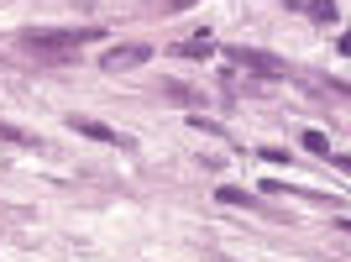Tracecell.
<instances>
[{
    "label": "cell",
    "instance_id": "1",
    "mask_svg": "<svg viewBox=\"0 0 351 262\" xmlns=\"http://www.w3.org/2000/svg\"><path fill=\"white\" fill-rule=\"evenodd\" d=\"M100 37H105L100 27H73V32L32 27V32H21V37H16V47H21V53H32V58H53V63H63V58H73L84 43H100Z\"/></svg>",
    "mask_w": 351,
    "mask_h": 262
},
{
    "label": "cell",
    "instance_id": "2",
    "mask_svg": "<svg viewBox=\"0 0 351 262\" xmlns=\"http://www.w3.org/2000/svg\"><path fill=\"white\" fill-rule=\"evenodd\" d=\"M226 58H231L236 69L267 73V79H278V73H283V58H273V53H257V47H226Z\"/></svg>",
    "mask_w": 351,
    "mask_h": 262
},
{
    "label": "cell",
    "instance_id": "3",
    "mask_svg": "<svg viewBox=\"0 0 351 262\" xmlns=\"http://www.w3.org/2000/svg\"><path fill=\"white\" fill-rule=\"evenodd\" d=\"M147 58H152V47H147V43H126V47H110V53L100 58V69L105 73H121V69H142Z\"/></svg>",
    "mask_w": 351,
    "mask_h": 262
},
{
    "label": "cell",
    "instance_id": "4",
    "mask_svg": "<svg viewBox=\"0 0 351 262\" xmlns=\"http://www.w3.org/2000/svg\"><path fill=\"white\" fill-rule=\"evenodd\" d=\"M69 126L73 131H84V136H95V142H110V147H126V136H121V131L116 126H105V121H89V116H69Z\"/></svg>",
    "mask_w": 351,
    "mask_h": 262
},
{
    "label": "cell",
    "instance_id": "5",
    "mask_svg": "<svg viewBox=\"0 0 351 262\" xmlns=\"http://www.w3.org/2000/svg\"><path fill=\"white\" fill-rule=\"evenodd\" d=\"M293 11H309L315 21H341V0H289Z\"/></svg>",
    "mask_w": 351,
    "mask_h": 262
},
{
    "label": "cell",
    "instance_id": "6",
    "mask_svg": "<svg viewBox=\"0 0 351 262\" xmlns=\"http://www.w3.org/2000/svg\"><path fill=\"white\" fill-rule=\"evenodd\" d=\"M215 200H220V204H236V210H257V200H252L247 189H236V184H220Z\"/></svg>",
    "mask_w": 351,
    "mask_h": 262
},
{
    "label": "cell",
    "instance_id": "7",
    "mask_svg": "<svg viewBox=\"0 0 351 262\" xmlns=\"http://www.w3.org/2000/svg\"><path fill=\"white\" fill-rule=\"evenodd\" d=\"M162 100H173V105H199V89H189V84H162Z\"/></svg>",
    "mask_w": 351,
    "mask_h": 262
},
{
    "label": "cell",
    "instance_id": "8",
    "mask_svg": "<svg viewBox=\"0 0 351 262\" xmlns=\"http://www.w3.org/2000/svg\"><path fill=\"white\" fill-rule=\"evenodd\" d=\"M173 53H184V58H210L215 47H210V37H189V43H178Z\"/></svg>",
    "mask_w": 351,
    "mask_h": 262
},
{
    "label": "cell",
    "instance_id": "9",
    "mask_svg": "<svg viewBox=\"0 0 351 262\" xmlns=\"http://www.w3.org/2000/svg\"><path fill=\"white\" fill-rule=\"evenodd\" d=\"M0 142H21V147H32L37 136H32V131H21V126H11V121H0Z\"/></svg>",
    "mask_w": 351,
    "mask_h": 262
},
{
    "label": "cell",
    "instance_id": "10",
    "mask_svg": "<svg viewBox=\"0 0 351 262\" xmlns=\"http://www.w3.org/2000/svg\"><path fill=\"white\" fill-rule=\"evenodd\" d=\"M304 147L320 152V158H330V136H325V131H304Z\"/></svg>",
    "mask_w": 351,
    "mask_h": 262
},
{
    "label": "cell",
    "instance_id": "11",
    "mask_svg": "<svg viewBox=\"0 0 351 262\" xmlns=\"http://www.w3.org/2000/svg\"><path fill=\"white\" fill-rule=\"evenodd\" d=\"M184 5H194V0H162V11H184Z\"/></svg>",
    "mask_w": 351,
    "mask_h": 262
}]
</instances>
